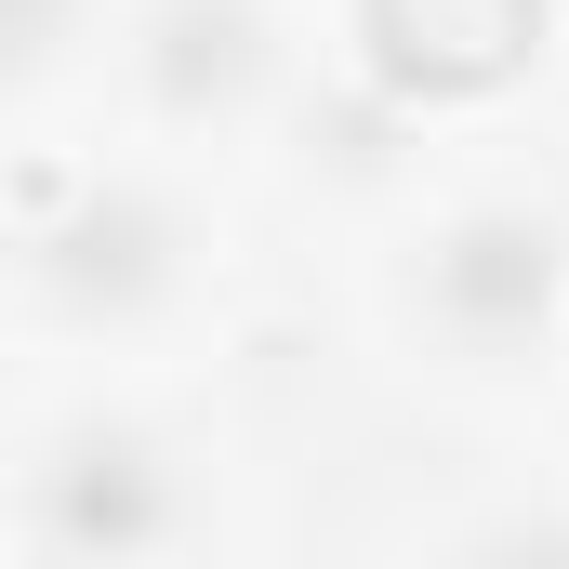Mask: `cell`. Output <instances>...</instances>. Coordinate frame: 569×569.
Segmentation results:
<instances>
[{"label": "cell", "mask_w": 569, "mask_h": 569, "mask_svg": "<svg viewBox=\"0 0 569 569\" xmlns=\"http://www.w3.org/2000/svg\"><path fill=\"white\" fill-rule=\"evenodd\" d=\"M27 543L40 557H172V543H199V490H186L172 437L120 425V411L67 425L27 463Z\"/></svg>", "instance_id": "cell-1"}, {"label": "cell", "mask_w": 569, "mask_h": 569, "mask_svg": "<svg viewBox=\"0 0 569 569\" xmlns=\"http://www.w3.org/2000/svg\"><path fill=\"white\" fill-rule=\"evenodd\" d=\"M80 27H93V0H0V93L13 80H53L80 53Z\"/></svg>", "instance_id": "cell-6"}, {"label": "cell", "mask_w": 569, "mask_h": 569, "mask_svg": "<svg viewBox=\"0 0 569 569\" xmlns=\"http://www.w3.org/2000/svg\"><path fill=\"white\" fill-rule=\"evenodd\" d=\"M186 252H199L186 199L120 172V186H80V199L27 239V279H40V305H53L67 331H146V318L186 291Z\"/></svg>", "instance_id": "cell-2"}, {"label": "cell", "mask_w": 569, "mask_h": 569, "mask_svg": "<svg viewBox=\"0 0 569 569\" xmlns=\"http://www.w3.org/2000/svg\"><path fill=\"white\" fill-rule=\"evenodd\" d=\"M133 67H146V107H159V120L212 133V120L266 107V80H279V27H266V0H159L146 40H133Z\"/></svg>", "instance_id": "cell-4"}, {"label": "cell", "mask_w": 569, "mask_h": 569, "mask_svg": "<svg viewBox=\"0 0 569 569\" xmlns=\"http://www.w3.org/2000/svg\"><path fill=\"white\" fill-rule=\"evenodd\" d=\"M411 318H425L463 371L530 358L543 318H557V226H543L530 199H477V212H450V226L425 239V266H411Z\"/></svg>", "instance_id": "cell-3"}, {"label": "cell", "mask_w": 569, "mask_h": 569, "mask_svg": "<svg viewBox=\"0 0 569 569\" xmlns=\"http://www.w3.org/2000/svg\"><path fill=\"white\" fill-rule=\"evenodd\" d=\"M358 40L385 93H490L530 67L543 0H358Z\"/></svg>", "instance_id": "cell-5"}]
</instances>
